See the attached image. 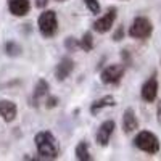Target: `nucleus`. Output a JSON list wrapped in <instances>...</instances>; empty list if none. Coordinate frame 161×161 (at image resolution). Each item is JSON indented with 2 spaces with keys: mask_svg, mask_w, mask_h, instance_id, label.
Listing matches in <instances>:
<instances>
[{
  "mask_svg": "<svg viewBox=\"0 0 161 161\" xmlns=\"http://www.w3.org/2000/svg\"><path fill=\"white\" fill-rule=\"evenodd\" d=\"M0 116L5 123H13L18 116V106L11 100H0Z\"/></svg>",
  "mask_w": 161,
  "mask_h": 161,
  "instance_id": "obj_9",
  "label": "nucleus"
},
{
  "mask_svg": "<svg viewBox=\"0 0 161 161\" xmlns=\"http://www.w3.org/2000/svg\"><path fill=\"white\" fill-rule=\"evenodd\" d=\"M58 97H48L47 98V103H45V106L48 110H52V108H55V106H58Z\"/></svg>",
  "mask_w": 161,
  "mask_h": 161,
  "instance_id": "obj_21",
  "label": "nucleus"
},
{
  "mask_svg": "<svg viewBox=\"0 0 161 161\" xmlns=\"http://www.w3.org/2000/svg\"><path fill=\"white\" fill-rule=\"evenodd\" d=\"M37 28L44 37H53L58 32V18L53 10H45L37 18Z\"/></svg>",
  "mask_w": 161,
  "mask_h": 161,
  "instance_id": "obj_3",
  "label": "nucleus"
},
{
  "mask_svg": "<svg viewBox=\"0 0 161 161\" xmlns=\"http://www.w3.org/2000/svg\"><path fill=\"white\" fill-rule=\"evenodd\" d=\"M134 147L147 155H156L159 152V139L150 130H140L134 137Z\"/></svg>",
  "mask_w": 161,
  "mask_h": 161,
  "instance_id": "obj_2",
  "label": "nucleus"
},
{
  "mask_svg": "<svg viewBox=\"0 0 161 161\" xmlns=\"http://www.w3.org/2000/svg\"><path fill=\"white\" fill-rule=\"evenodd\" d=\"M34 143H36V148H37L40 159H57L58 158L60 147L52 132H48V130L37 132L34 137Z\"/></svg>",
  "mask_w": 161,
  "mask_h": 161,
  "instance_id": "obj_1",
  "label": "nucleus"
},
{
  "mask_svg": "<svg viewBox=\"0 0 161 161\" xmlns=\"http://www.w3.org/2000/svg\"><path fill=\"white\" fill-rule=\"evenodd\" d=\"M48 2H50V0H36V7L39 10H42V8H45L48 5Z\"/></svg>",
  "mask_w": 161,
  "mask_h": 161,
  "instance_id": "obj_23",
  "label": "nucleus"
},
{
  "mask_svg": "<svg viewBox=\"0 0 161 161\" xmlns=\"http://www.w3.org/2000/svg\"><path fill=\"white\" fill-rule=\"evenodd\" d=\"M156 119H158V123L161 124V100L156 105Z\"/></svg>",
  "mask_w": 161,
  "mask_h": 161,
  "instance_id": "obj_24",
  "label": "nucleus"
},
{
  "mask_svg": "<svg viewBox=\"0 0 161 161\" xmlns=\"http://www.w3.org/2000/svg\"><path fill=\"white\" fill-rule=\"evenodd\" d=\"M153 34V23L147 16H136L129 26V36L132 39L145 40Z\"/></svg>",
  "mask_w": 161,
  "mask_h": 161,
  "instance_id": "obj_4",
  "label": "nucleus"
},
{
  "mask_svg": "<svg viewBox=\"0 0 161 161\" xmlns=\"http://www.w3.org/2000/svg\"><path fill=\"white\" fill-rule=\"evenodd\" d=\"M140 97L147 103H153L156 100V97H158V77H156V73H153L143 82V86L140 89Z\"/></svg>",
  "mask_w": 161,
  "mask_h": 161,
  "instance_id": "obj_7",
  "label": "nucleus"
},
{
  "mask_svg": "<svg viewBox=\"0 0 161 161\" xmlns=\"http://www.w3.org/2000/svg\"><path fill=\"white\" fill-rule=\"evenodd\" d=\"M73 69H74V61L71 58H66V57L61 58L60 63L55 66V77H57V80L61 82V80H64L66 77H69Z\"/></svg>",
  "mask_w": 161,
  "mask_h": 161,
  "instance_id": "obj_10",
  "label": "nucleus"
},
{
  "mask_svg": "<svg viewBox=\"0 0 161 161\" xmlns=\"http://www.w3.org/2000/svg\"><path fill=\"white\" fill-rule=\"evenodd\" d=\"M124 73H126V66L114 63V64L106 66V68L102 71L100 79H102V82L106 84V86H116V84L121 82V79L124 77Z\"/></svg>",
  "mask_w": 161,
  "mask_h": 161,
  "instance_id": "obj_5",
  "label": "nucleus"
},
{
  "mask_svg": "<svg viewBox=\"0 0 161 161\" xmlns=\"http://www.w3.org/2000/svg\"><path fill=\"white\" fill-rule=\"evenodd\" d=\"M48 82L45 79H39L37 82H36V87H34V92H32V102L34 105L37 102H40V98H44L47 93H48Z\"/></svg>",
  "mask_w": 161,
  "mask_h": 161,
  "instance_id": "obj_14",
  "label": "nucleus"
},
{
  "mask_svg": "<svg viewBox=\"0 0 161 161\" xmlns=\"http://www.w3.org/2000/svg\"><path fill=\"white\" fill-rule=\"evenodd\" d=\"M84 3L87 7V10L92 13V15H98L100 13V3H98V0H84Z\"/></svg>",
  "mask_w": 161,
  "mask_h": 161,
  "instance_id": "obj_18",
  "label": "nucleus"
},
{
  "mask_svg": "<svg viewBox=\"0 0 161 161\" xmlns=\"http://www.w3.org/2000/svg\"><path fill=\"white\" fill-rule=\"evenodd\" d=\"M116 18H118V10L114 7H111V8H108V11H106L103 16H100L95 23H93L92 28H93V31L98 32V34H105V32H108L113 28Z\"/></svg>",
  "mask_w": 161,
  "mask_h": 161,
  "instance_id": "obj_6",
  "label": "nucleus"
},
{
  "mask_svg": "<svg viewBox=\"0 0 161 161\" xmlns=\"http://www.w3.org/2000/svg\"><path fill=\"white\" fill-rule=\"evenodd\" d=\"M57 2H60V3H61V2H66V0H57Z\"/></svg>",
  "mask_w": 161,
  "mask_h": 161,
  "instance_id": "obj_25",
  "label": "nucleus"
},
{
  "mask_svg": "<svg viewBox=\"0 0 161 161\" xmlns=\"http://www.w3.org/2000/svg\"><path fill=\"white\" fill-rule=\"evenodd\" d=\"M121 58H123V61H124V63H123L124 66H129V64H130V60H132V58H130V55H129V50H126V48L121 50Z\"/></svg>",
  "mask_w": 161,
  "mask_h": 161,
  "instance_id": "obj_22",
  "label": "nucleus"
},
{
  "mask_svg": "<svg viewBox=\"0 0 161 161\" xmlns=\"http://www.w3.org/2000/svg\"><path fill=\"white\" fill-rule=\"evenodd\" d=\"M114 105H116V100H114L113 95H105V97L95 100V102L90 105V113L95 116L100 110H103V108H110V106H114Z\"/></svg>",
  "mask_w": 161,
  "mask_h": 161,
  "instance_id": "obj_13",
  "label": "nucleus"
},
{
  "mask_svg": "<svg viewBox=\"0 0 161 161\" xmlns=\"http://www.w3.org/2000/svg\"><path fill=\"white\" fill-rule=\"evenodd\" d=\"M76 159L79 161H92V155L89 153V143L86 140L76 145Z\"/></svg>",
  "mask_w": 161,
  "mask_h": 161,
  "instance_id": "obj_15",
  "label": "nucleus"
},
{
  "mask_svg": "<svg viewBox=\"0 0 161 161\" xmlns=\"http://www.w3.org/2000/svg\"><path fill=\"white\" fill-rule=\"evenodd\" d=\"M123 37H124V28L119 26V28L116 29V32L113 34V40L114 42H119V40H123Z\"/></svg>",
  "mask_w": 161,
  "mask_h": 161,
  "instance_id": "obj_20",
  "label": "nucleus"
},
{
  "mask_svg": "<svg viewBox=\"0 0 161 161\" xmlns=\"http://www.w3.org/2000/svg\"><path fill=\"white\" fill-rule=\"evenodd\" d=\"M139 129V119L136 116V111L132 108H126L123 114V130L124 134H132Z\"/></svg>",
  "mask_w": 161,
  "mask_h": 161,
  "instance_id": "obj_12",
  "label": "nucleus"
},
{
  "mask_svg": "<svg viewBox=\"0 0 161 161\" xmlns=\"http://www.w3.org/2000/svg\"><path fill=\"white\" fill-rule=\"evenodd\" d=\"M8 10L13 16H26L31 10V2L29 0H8Z\"/></svg>",
  "mask_w": 161,
  "mask_h": 161,
  "instance_id": "obj_11",
  "label": "nucleus"
},
{
  "mask_svg": "<svg viewBox=\"0 0 161 161\" xmlns=\"http://www.w3.org/2000/svg\"><path fill=\"white\" fill-rule=\"evenodd\" d=\"M79 47L82 48L84 52H90V50L93 48V36H92L90 31H87V32L82 36V39L79 40Z\"/></svg>",
  "mask_w": 161,
  "mask_h": 161,
  "instance_id": "obj_16",
  "label": "nucleus"
},
{
  "mask_svg": "<svg viewBox=\"0 0 161 161\" xmlns=\"http://www.w3.org/2000/svg\"><path fill=\"white\" fill-rule=\"evenodd\" d=\"M64 45H66V48L74 50L76 47H79V42H77L74 37H68V39H66V42H64Z\"/></svg>",
  "mask_w": 161,
  "mask_h": 161,
  "instance_id": "obj_19",
  "label": "nucleus"
},
{
  "mask_svg": "<svg viewBox=\"0 0 161 161\" xmlns=\"http://www.w3.org/2000/svg\"><path fill=\"white\" fill-rule=\"evenodd\" d=\"M114 127H116V124H114L113 119H108V121H105V123H102L98 130H97V136H95L97 145H100V147H106V145H108L110 139L113 136V132H114Z\"/></svg>",
  "mask_w": 161,
  "mask_h": 161,
  "instance_id": "obj_8",
  "label": "nucleus"
},
{
  "mask_svg": "<svg viewBox=\"0 0 161 161\" xmlns=\"http://www.w3.org/2000/svg\"><path fill=\"white\" fill-rule=\"evenodd\" d=\"M5 52H7L8 57H18L21 53V47L15 42V40H8L5 44Z\"/></svg>",
  "mask_w": 161,
  "mask_h": 161,
  "instance_id": "obj_17",
  "label": "nucleus"
}]
</instances>
